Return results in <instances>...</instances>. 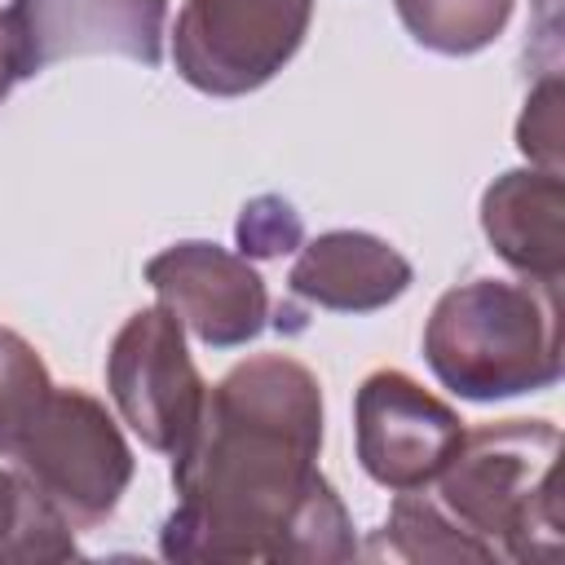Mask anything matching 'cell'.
<instances>
[{
    "instance_id": "obj_1",
    "label": "cell",
    "mask_w": 565,
    "mask_h": 565,
    "mask_svg": "<svg viewBox=\"0 0 565 565\" xmlns=\"http://www.w3.org/2000/svg\"><path fill=\"white\" fill-rule=\"evenodd\" d=\"M322 384L287 353H256L207 384L190 441L172 455L168 561L335 565L358 556L353 521L318 472Z\"/></svg>"
},
{
    "instance_id": "obj_2",
    "label": "cell",
    "mask_w": 565,
    "mask_h": 565,
    "mask_svg": "<svg viewBox=\"0 0 565 565\" xmlns=\"http://www.w3.org/2000/svg\"><path fill=\"white\" fill-rule=\"evenodd\" d=\"M424 362L463 402H508L552 388L565 371L561 287L472 278L441 291L424 322Z\"/></svg>"
},
{
    "instance_id": "obj_3",
    "label": "cell",
    "mask_w": 565,
    "mask_h": 565,
    "mask_svg": "<svg viewBox=\"0 0 565 565\" xmlns=\"http://www.w3.org/2000/svg\"><path fill=\"white\" fill-rule=\"evenodd\" d=\"M561 428L552 419H499L463 428L437 472V503L490 552V561L561 556Z\"/></svg>"
},
{
    "instance_id": "obj_4",
    "label": "cell",
    "mask_w": 565,
    "mask_h": 565,
    "mask_svg": "<svg viewBox=\"0 0 565 565\" xmlns=\"http://www.w3.org/2000/svg\"><path fill=\"white\" fill-rule=\"evenodd\" d=\"M13 463L75 530L102 525L132 481V450L115 415L93 393L57 384L22 433Z\"/></svg>"
},
{
    "instance_id": "obj_5",
    "label": "cell",
    "mask_w": 565,
    "mask_h": 565,
    "mask_svg": "<svg viewBox=\"0 0 565 565\" xmlns=\"http://www.w3.org/2000/svg\"><path fill=\"white\" fill-rule=\"evenodd\" d=\"M309 18L313 0H185L172 66L207 97H247L300 53Z\"/></svg>"
},
{
    "instance_id": "obj_6",
    "label": "cell",
    "mask_w": 565,
    "mask_h": 565,
    "mask_svg": "<svg viewBox=\"0 0 565 565\" xmlns=\"http://www.w3.org/2000/svg\"><path fill=\"white\" fill-rule=\"evenodd\" d=\"M106 388L119 419L159 455H177L199 415L207 384L185 349V327L172 309L146 305L128 313L106 353Z\"/></svg>"
},
{
    "instance_id": "obj_7",
    "label": "cell",
    "mask_w": 565,
    "mask_h": 565,
    "mask_svg": "<svg viewBox=\"0 0 565 565\" xmlns=\"http://www.w3.org/2000/svg\"><path fill=\"white\" fill-rule=\"evenodd\" d=\"M463 437L455 406L397 366L371 371L353 393V446L362 472L384 490H428Z\"/></svg>"
},
{
    "instance_id": "obj_8",
    "label": "cell",
    "mask_w": 565,
    "mask_h": 565,
    "mask_svg": "<svg viewBox=\"0 0 565 565\" xmlns=\"http://www.w3.org/2000/svg\"><path fill=\"white\" fill-rule=\"evenodd\" d=\"M163 26L168 0H9L0 13L18 79L84 53H110L154 71L163 62Z\"/></svg>"
},
{
    "instance_id": "obj_9",
    "label": "cell",
    "mask_w": 565,
    "mask_h": 565,
    "mask_svg": "<svg viewBox=\"0 0 565 565\" xmlns=\"http://www.w3.org/2000/svg\"><path fill=\"white\" fill-rule=\"evenodd\" d=\"M146 282L207 349H243L269 322V291L256 265L207 238H185L150 256Z\"/></svg>"
},
{
    "instance_id": "obj_10",
    "label": "cell",
    "mask_w": 565,
    "mask_h": 565,
    "mask_svg": "<svg viewBox=\"0 0 565 565\" xmlns=\"http://www.w3.org/2000/svg\"><path fill=\"white\" fill-rule=\"evenodd\" d=\"M411 278V260L388 238L366 230H327L300 243L287 287L291 296L331 313H375L406 296Z\"/></svg>"
},
{
    "instance_id": "obj_11",
    "label": "cell",
    "mask_w": 565,
    "mask_h": 565,
    "mask_svg": "<svg viewBox=\"0 0 565 565\" xmlns=\"http://www.w3.org/2000/svg\"><path fill=\"white\" fill-rule=\"evenodd\" d=\"M481 230L499 260L534 282L565 274V185L561 172L512 168L481 194Z\"/></svg>"
},
{
    "instance_id": "obj_12",
    "label": "cell",
    "mask_w": 565,
    "mask_h": 565,
    "mask_svg": "<svg viewBox=\"0 0 565 565\" xmlns=\"http://www.w3.org/2000/svg\"><path fill=\"white\" fill-rule=\"evenodd\" d=\"M71 556H79L75 525L18 468H0V565H57Z\"/></svg>"
},
{
    "instance_id": "obj_13",
    "label": "cell",
    "mask_w": 565,
    "mask_h": 565,
    "mask_svg": "<svg viewBox=\"0 0 565 565\" xmlns=\"http://www.w3.org/2000/svg\"><path fill=\"white\" fill-rule=\"evenodd\" d=\"M516 0H393L406 35L441 57H472L490 49Z\"/></svg>"
},
{
    "instance_id": "obj_14",
    "label": "cell",
    "mask_w": 565,
    "mask_h": 565,
    "mask_svg": "<svg viewBox=\"0 0 565 565\" xmlns=\"http://www.w3.org/2000/svg\"><path fill=\"white\" fill-rule=\"evenodd\" d=\"M371 552L402 561H490V552L424 490H397Z\"/></svg>"
},
{
    "instance_id": "obj_15",
    "label": "cell",
    "mask_w": 565,
    "mask_h": 565,
    "mask_svg": "<svg viewBox=\"0 0 565 565\" xmlns=\"http://www.w3.org/2000/svg\"><path fill=\"white\" fill-rule=\"evenodd\" d=\"M49 393L53 380L35 344L13 327H0V459H13L22 433L31 428Z\"/></svg>"
},
{
    "instance_id": "obj_16",
    "label": "cell",
    "mask_w": 565,
    "mask_h": 565,
    "mask_svg": "<svg viewBox=\"0 0 565 565\" xmlns=\"http://www.w3.org/2000/svg\"><path fill=\"white\" fill-rule=\"evenodd\" d=\"M234 238H238V256L274 260V256L296 252L305 243V221H300V212L282 194H260V199L243 203Z\"/></svg>"
},
{
    "instance_id": "obj_17",
    "label": "cell",
    "mask_w": 565,
    "mask_h": 565,
    "mask_svg": "<svg viewBox=\"0 0 565 565\" xmlns=\"http://www.w3.org/2000/svg\"><path fill=\"white\" fill-rule=\"evenodd\" d=\"M516 150L530 159V168L561 172V79L556 75L530 88L525 110L516 119Z\"/></svg>"
},
{
    "instance_id": "obj_18",
    "label": "cell",
    "mask_w": 565,
    "mask_h": 565,
    "mask_svg": "<svg viewBox=\"0 0 565 565\" xmlns=\"http://www.w3.org/2000/svg\"><path fill=\"white\" fill-rule=\"evenodd\" d=\"M18 84V75H13V62H9V44H4V31H0V102L9 97V88Z\"/></svg>"
}]
</instances>
